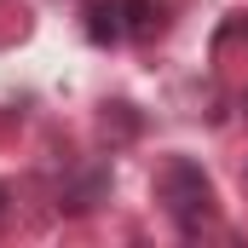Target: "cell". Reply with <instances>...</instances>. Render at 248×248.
Listing matches in <instances>:
<instances>
[{
  "label": "cell",
  "mask_w": 248,
  "mask_h": 248,
  "mask_svg": "<svg viewBox=\"0 0 248 248\" xmlns=\"http://www.w3.org/2000/svg\"><path fill=\"white\" fill-rule=\"evenodd\" d=\"M0 219H6V185H0Z\"/></svg>",
  "instance_id": "3957f363"
},
{
  "label": "cell",
  "mask_w": 248,
  "mask_h": 248,
  "mask_svg": "<svg viewBox=\"0 0 248 248\" xmlns=\"http://www.w3.org/2000/svg\"><path fill=\"white\" fill-rule=\"evenodd\" d=\"M87 35L98 46H116L127 35H150L156 29V0H81Z\"/></svg>",
  "instance_id": "7a4b0ae2"
},
{
  "label": "cell",
  "mask_w": 248,
  "mask_h": 248,
  "mask_svg": "<svg viewBox=\"0 0 248 248\" xmlns=\"http://www.w3.org/2000/svg\"><path fill=\"white\" fill-rule=\"evenodd\" d=\"M156 196H162V208L179 219V231H196V225L208 219V208H214V185H208V173H202L190 156H168V168L156 173Z\"/></svg>",
  "instance_id": "6da1fadb"
}]
</instances>
